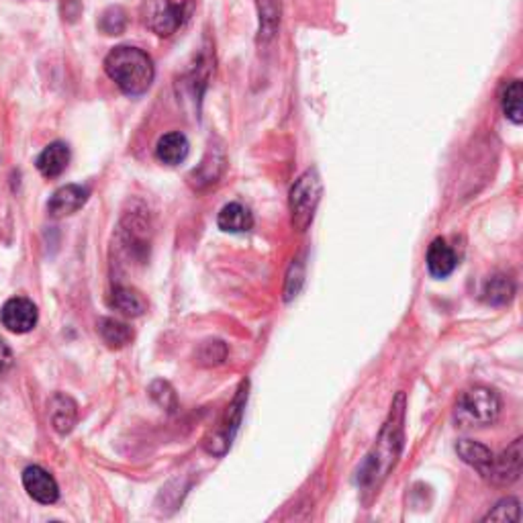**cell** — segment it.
<instances>
[{
    "label": "cell",
    "instance_id": "cell-1",
    "mask_svg": "<svg viewBox=\"0 0 523 523\" xmlns=\"http://www.w3.org/2000/svg\"><path fill=\"white\" fill-rule=\"evenodd\" d=\"M403 423H405V394L399 393L393 401L391 411H388L378 439L372 446V450L366 454L360 468H358L356 483L362 491L375 495L380 484L386 481V476L391 474L394 465H397L403 450V439H405Z\"/></svg>",
    "mask_w": 523,
    "mask_h": 523
},
{
    "label": "cell",
    "instance_id": "cell-2",
    "mask_svg": "<svg viewBox=\"0 0 523 523\" xmlns=\"http://www.w3.org/2000/svg\"><path fill=\"white\" fill-rule=\"evenodd\" d=\"M104 72L127 96H141L152 86L155 68L144 49L119 46L104 58Z\"/></svg>",
    "mask_w": 523,
    "mask_h": 523
},
{
    "label": "cell",
    "instance_id": "cell-3",
    "mask_svg": "<svg viewBox=\"0 0 523 523\" xmlns=\"http://www.w3.org/2000/svg\"><path fill=\"white\" fill-rule=\"evenodd\" d=\"M501 397L489 386H473L458 397L454 407V420L460 428H487L501 415Z\"/></svg>",
    "mask_w": 523,
    "mask_h": 523
},
{
    "label": "cell",
    "instance_id": "cell-4",
    "mask_svg": "<svg viewBox=\"0 0 523 523\" xmlns=\"http://www.w3.org/2000/svg\"><path fill=\"white\" fill-rule=\"evenodd\" d=\"M321 192H324V184H321V176L315 168L305 170L295 181L288 194V207L290 219H293V227L297 231H307L313 219H315Z\"/></svg>",
    "mask_w": 523,
    "mask_h": 523
},
{
    "label": "cell",
    "instance_id": "cell-5",
    "mask_svg": "<svg viewBox=\"0 0 523 523\" xmlns=\"http://www.w3.org/2000/svg\"><path fill=\"white\" fill-rule=\"evenodd\" d=\"M141 19L152 33L170 37L181 29L184 9L181 4L170 3V0H144L141 3Z\"/></svg>",
    "mask_w": 523,
    "mask_h": 523
},
{
    "label": "cell",
    "instance_id": "cell-6",
    "mask_svg": "<svg viewBox=\"0 0 523 523\" xmlns=\"http://www.w3.org/2000/svg\"><path fill=\"white\" fill-rule=\"evenodd\" d=\"M245 401H248V383H244L239 386V391L235 394V399L226 411V417H223V423L219 425V430H217L211 439L207 442V450L211 454L217 456H223L227 450L231 442H234L235 438V431L239 428V423H242V413H244V407H245Z\"/></svg>",
    "mask_w": 523,
    "mask_h": 523
},
{
    "label": "cell",
    "instance_id": "cell-7",
    "mask_svg": "<svg viewBox=\"0 0 523 523\" xmlns=\"http://www.w3.org/2000/svg\"><path fill=\"white\" fill-rule=\"evenodd\" d=\"M483 476L497 487H507V484L518 481L521 476V438L515 439L503 454H492L491 465Z\"/></svg>",
    "mask_w": 523,
    "mask_h": 523
},
{
    "label": "cell",
    "instance_id": "cell-8",
    "mask_svg": "<svg viewBox=\"0 0 523 523\" xmlns=\"http://www.w3.org/2000/svg\"><path fill=\"white\" fill-rule=\"evenodd\" d=\"M37 315L40 313H37L33 301L25 297H14L4 303L3 311H0V321L13 333H27L35 327Z\"/></svg>",
    "mask_w": 523,
    "mask_h": 523
},
{
    "label": "cell",
    "instance_id": "cell-9",
    "mask_svg": "<svg viewBox=\"0 0 523 523\" xmlns=\"http://www.w3.org/2000/svg\"><path fill=\"white\" fill-rule=\"evenodd\" d=\"M88 197H91V192H88L86 186L66 184L62 186V189H58L54 192V197L49 199L48 211L51 217H56V219H59V217L74 215L86 205Z\"/></svg>",
    "mask_w": 523,
    "mask_h": 523
},
{
    "label": "cell",
    "instance_id": "cell-10",
    "mask_svg": "<svg viewBox=\"0 0 523 523\" xmlns=\"http://www.w3.org/2000/svg\"><path fill=\"white\" fill-rule=\"evenodd\" d=\"M23 484L29 495H31L37 503L51 505L56 503L59 497V489L56 478L51 476L48 470L41 466H29L23 473Z\"/></svg>",
    "mask_w": 523,
    "mask_h": 523
},
{
    "label": "cell",
    "instance_id": "cell-11",
    "mask_svg": "<svg viewBox=\"0 0 523 523\" xmlns=\"http://www.w3.org/2000/svg\"><path fill=\"white\" fill-rule=\"evenodd\" d=\"M456 266H458V258L446 239H433L428 250V270L433 279H446L456 270Z\"/></svg>",
    "mask_w": 523,
    "mask_h": 523
},
{
    "label": "cell",
    "instance_id": "cell-12",
    "mask_svg": "<svg viewBox=\"0 0 523 523\" xmlns=\"http://www.w3.org/2000/svg\"><path fill=\"white\" fill-rule=\"evenodd\" d=\"M189 152L191 144L181 131L166 133V136H162L158 139V146H155V158L162 164H166V166H178V164H182Z\"/></svg>",
    "mask_w": 523,
    "mask_h": 523
},
{
    "label": "cell",
    "instance_id": "cell-13",
    "mask_svg": "<svg viewBox=\"0 0 523 523\" xmlns=\"http://www.w3.org/2000/svg\"><path fill=\"white\" fill-rule=\"evenodd\" d=\"M37 170L46 178H58L70 164V147L64 141L49 144L37 158Z\"/></svg>",
    "mask_w": 523,
    "mask_h": 523
},
{
    "label": "cell",
    "instance_id": "cell-14",
    "mask_svg": "<svg viewBox=\"0 0 523 523\" xmlns=\"http://www.w3.org/2000/svg\"><path fill=\"white\" fill-rule=\"evenodd\" d=\"M49 420L58 433H70L78 420V407L68 394H54L49 401Z\"/></svg>",
    "mask_w": 523,
    "mask_h": 523
},
{
    "label": "cell",
    "instance_id": "cell-15",
    "mask_svg": "<svg viewBox=\"0 0 523 523\" xmlns=\"http://www.w3.org/2000/svg\"><path fill=\"white\" fill-rule=\"evenodd\" d=\"M217 226L227 234H245L253 227V215L242 203H229L221 208Z\"/></svg>",
    "mask_w": 523,
    "mask_h": 523
},
{
    "label": "cell",
    "instance_id": "cell-16",
    "mask_svg": "<svg viewBox=\"0 0 523 523\" xmlns=\"http://www.w3.org/2000/svg\"><path fill=\"white\" fill-rule=\"evenodd\" d=\"M111 307H115L127 317H139L147 311V301L136 288L117 287L111 295Z\"/></svg>",
    "mask_w": 523,
    "mask_h": 523
},
{
    "label": "cell",
    "instance_id": "cell-17",
    "mask_svg": "<svg viewBox=\"0 0 523 523\" xmlns=\"http://www.w3.org/2000/svg\"><path fill=\"white\" fill-rule=\"evenodd\" d=\"M484 301L489 305H495V307H501V305L511 303V298L515 297V285L510 276L505 274H495L484 282L483 288Z\"/></svg>",
    "mask_w": 523,
    "mask_h": 523
},
{
    "label": "cell",
    "instance_id": "cell-18",
    "mask_svg": "<svg viewBox=\"0 0 523 523\" xmlns=\"http://www.w3.org/2000/svg\"><path fill=\"white\" fill-rule=\"evenodd\" d=\"M501 107H503L505 117L510 119L513 125H521L523 121V86L521 80L507 82L503 88V96H501Z\"/></svg>",
    "mask_w": 523,
    "mask_h": 523
},
{
    "label": "cell",
    "instance_id": "cell-19",
    "mask_svg": "<svg viewBox=\"0 0 523 523\" xmlns=\"http://www.w3.org/2000/svg\"><path fill=\"white\" fill-rule=\"evenodd\" d=\"M456 452H458V456L466 462V465L474 466L481 474L487 470V466L492 460V452L489 450V448L478 442H473V439H460V442L456 444Z\"/></svg>",
    "mask_w": 523,
    "mask_h": 523
},
{
    "label": "cell",
    "instance_id": "cell-20",
    "mask_svg": "<svg viewBox=\"0 0 523 523\" xmlns=\"http://www.w3.org/2000/svg\"><path fill=\"white\" fill-rule=\"evenodd\" d=\"M99 333H101L102 341L113 350L125 348L127 343H131V340H133V332H131L129 325H125L117 319H109V317H104L99 321Z\"/></svg>",
    "mask_w": 523,
    "mask_h": 523
},
{
    "label": "cell",
    "instance_id": "cell-21",
    "mask_svg": "<svg viewBox=\"0 0 523 523\" xmlns=\"http://www.w3.org/2000/svg\"><path fill=\"white\" fill-rule=\"evenodd\" d=\"M260 13V37L272 40L280 25V0H256Z\"/></svg>",
    "mask_w": 523,
    "mask_h": 523
},
{
    "label": "cell",
    "instance_id": "cell-22",
    "mask_svg": "<svg viewBox=\"0 0 523 523\" xmlns=\"http://www.w3.org/2000/svg\"><path fill=\"white\" fill-rule=\"evenodd\" d=\"M127 29V13L123 6H109L99 17V31L104 35H121Z\"/></svg>",
    "mask_w": 523,
    "mask_h": 523
},
{
    "label": "cell",
    "instance_id": "cell-23",
    "mask_svg": "<svg viewBox=\"0 0 523 523\" xmlns=\"http://www.w3.org/2000/svg\"><path fill=\"white\" fill-rule=\"evenodd\" d=\"M484 521H519V501L511 497L499 501Z\"/></svg>",
    "mask_w": 523,
    "mask_h": 523
},
{
    "label": "cell",
    "instance_id": "cell-24",
    "mask_svg": "<svg viewBox=\"0 0 523 523\" xmlns=\"http://www.w3.org/2000/svg\"><path fill=\"white\" fill-rule=\"evenodd\" d=\"M59 11H62L64 21L74 23L82 13V0H62V3H59Z\"/></svg>",
    "mask_w": 523,
    "mask_h": 523
},
{
    "label": "cell",
    "instance_id": "cell-25",
    "mask_svg": "<svg viewBox=\"0 0 523 523\" xmlns=\"http://www.w3.org/2000/svg\"><path fill=\"white\" fill-rule=\"evenodd\" d=\"M219 343L221 341H217V340L203 343V350H200V362H203V364H219V362H223V358L215 356V348L219 346Z\"/></svg>",
    "mask_w": 523,
    "mask_h": 523
},
{
    "label": "cell",
    "instance_id": "cell-26",
    "mask_svg": "<svg viewBox=\"0 0 523 523\" xmlns=\"http://www.w3.org/2000/svg\"><path fill=\"white\" fill-rule=\"evenodd\" d=\"M11 366H13L11 348L6 346L3 340H0V372H4L6 368H11Z\"/></svg>",
    "mask_w": 523,
    "mask_h": 523
}]
</instances>
